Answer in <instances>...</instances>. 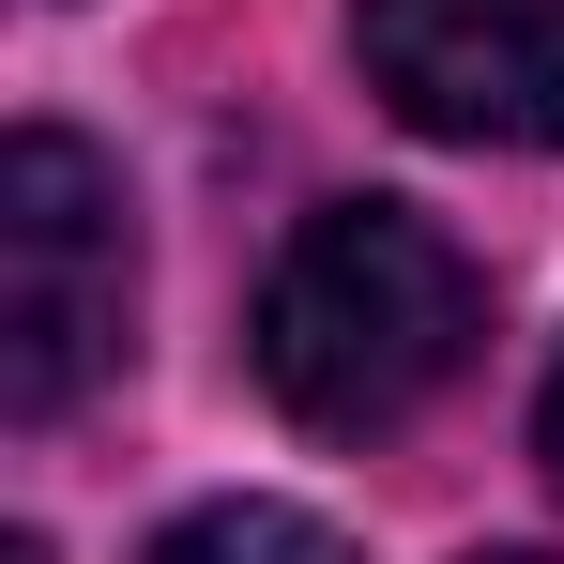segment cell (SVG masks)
<instances>
[{"mask_svg":"<svg viewBox=\"0 0 564 564\" xmlns=\"http://www.w3.org/2000/svg\"><path fill=\"white\" fill-rule=\"evenodd\" d=\"M488 336V275L412 214V198H336L290 229L275 290H260V381L290 427L321 443H381L412 427Z\"/></svg>","mask_w":564,"mask_h":564,"instance_id":"cell-1","label":"cell"},{"mask_svg":"<svg viewBox=\"0 0 564 564\" xmlns=\"http://www.w3.org/2000/svg\"><path fill=\"white\" fill-rule=\"evenodd\" d=\"M122 321H138V229L107 184L93 138L31 122L0 153V412L15 427H62L107 367H122Z\"/></svg>","mask_w":564,"mask_h":564,"instance_id":"cell-2","label":"cell"},{"mask_svg":"<svg viewBox=\"0 0 564 564\" xmlns=\"http://www.w3.org/2000/svg\"><path fill=\"white\" fill-rule=\"evenodd\" d=\"M351 46L381 107L458 153L564 138V0H351Z\"/></svg>","mask_w":564,"mask_h":564,"instance_id":"cell-3","label":"cell"},{"mask_svg":"<svg viewBox=\"0 0 564 564\" xmlns=\"http://www.w3.org/2000/svg\"><path fill=\"white\" fill-rule=\"evenodd\" d=\"M153 564H351L321 519H290V503H198L153 534Z\"/></svg>","mask_w":564,"mask_h":564,"instance_id":"cell-4","label":"cell"},{"mask_svg":"<svg viewBox=\"0 0 564 564\" xmlns=\"http://www.w3.org/2000/svg\"><path fill=\"white\" fill-rule=\"evenodd\" d=\"M534 458H550V488H564V367H550V397H534Z\"/></svg>","mask_w":564,"mask_h":564,"instance_id":"cell-5","label":"cell"},{"mask_svg":"<svg viewBox=\"0 0 564 564\" xmlns=\"http://www.w3.org/2000/svg\"><path fill=\"white\" fill-rule=\"evenodd\" d=\"M473 564H550V550H473Z\"/></svg>","mask_w":564,"mask_h":564,"instance_id":"cell-6","label":"cell"},{"mask_svg":"<svg viewBox=\"0 0 564 564\" xmlns=\"http://www.w3.org/2000/svg\"><path fill=\"white\" fill-rule=\"evenodd\" d=\"M15 564H46V550H15Z\"/></svg>","mask_w":564,"mask_h":564,"instance_id":"cell-7","label":"cell"}]
</instances>
